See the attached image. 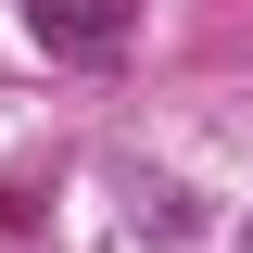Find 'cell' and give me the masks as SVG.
Wrapping results in <instances>:
<instances>
[{"label": "cell", "instance_id": "6da1fadb", "mask_svg": "<svg viewBox=\"0 0 253 253\" xmlns=\"http://www.w3.org/2000/svg\"><path fill=\"white\" fill-rule=\"evenodd\" d=\"M26 26H38V51H63V63H114L126 51V0H26Z\"/></svg>", "mask_w": 253, "mask_h": 253}]
</instances>
